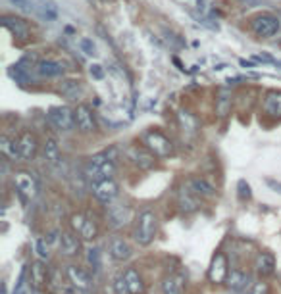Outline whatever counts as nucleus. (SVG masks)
Returning <instances> with one entry per match:
<instances>
[{"label": "nucleus", "mask_w": 281, "mask_h": 294, "mask_svg": "<svg viewBox=\"0 0 281 294\" xmlns=\"http://www.w3.org/2000/svg\"><path fill=\"white\" fill-rule=\"evenodd\" d=\"M35 250H37V256L41 258V260H48V246H46V241H43V238L35 241Z\"/></svg>", "instance_id": "f704fd0d"}, {"label": "nucleus", "mask_w": 281, "mask_h": 294, "mask_svg": "<svg viewBox=\"0 0 281 294\" xmlns=\"http://www.w3.org/2000/svg\"><path fill=\"white\" fill-rule=\"evenodd\" d=\"M237 194H239V198L241 200H249L251 198V185L247 183V181H244V179H241V181H239V183H237Z\"/></svg>", "instance_id": "2f4dec72"}, {"label": "nucleus", "mask_w": 281, "mask_h": 294, "mask_svg": "<svg viewBox=\"0 0 281 294\" xmlns=\"http://www.w3.org/2000/svg\"><path fill=\"white\" fill-rule=\"evenodd\" d=\"M43 154H45V160L50 163V166H54V163L60 160V144H58V140L54 139V137L46 139L45 148H43Z\"/></svg>", "instance_id": "393cba45"}, {"label": "nucleus", "mask_w": 281, "mask_h": 294, "mask_svg": "<svg viewBox=\"0 0 281 294\" xmlns=\"http://www.w3.org/2000/svg\"><path fill=\"white\" fill-rule=\"evenodd\" d=\"M268 185H270L275 192H279L281 194V183H275V181H272V179H268Z\"/></svg>", "instance_id": "79ce46f5"}, {"label": "nucleus", "mask_w": 281, "mask_h": 294, "mask_svg": "<svg viewBox=\"0 0 281 294\" xmlns=\"http://www.w3.org/2000/svg\"><path fill=\"white\" fill-rule=\"evenodd\" d=\"M93 192H95L96 200H100L104 204H110L112 200L118 196L119 187L114 179H102L100 183H96L95 187H93Z\"/></svg>", "instance_id": "9b49d317"}, {"label": "nucleus", "mask_w": 281, "mask_h": 294, "mask_svg": "<svg viewBox=\"0 0 281 294\" xmlns=\"http://www.w3.org/2000/svg\"><path fill=\"white\" fill-rule=\"evenodd\" d=\"M91 75H93L95 79H102V77H104L102 66H98V64H95V66L91 67Z\"/></svg>", "instance_id": "58836bf2"}, {"label": "nucleus", "mask_w": 281, "mask_h": 294, "mask_svg": "<svg viewBox=\"0 0 281 294\" xmlns=\"http://www.w3.org/2000/svg\"><path fill=\"white\" fill-rule=\"evenodd\" d=\"M114 288H116V294H129V288H127L126 283V275H119L114 281Z\"/></svg>", "instance_id": "72a5a7b5"}, {"label": "nucleus", "mask_w": 281, "mask_h": 294, "mask_svg": "<svg viewBox=\"0 0 281 294\" xmlns=\"http://www.w3.org/2000/svg\"><path fill=\"white\" fill-rule=\"evenodd\" d=\"M251 31L260 39L274 37L279 31V20L272 14H258L251 20Z\"/></svg>", "instance_id": "7ed1b4c3"}, {"label": "nucleus", "mask_w": 281, "mask_h": 294, "mask_svg": "<svg viewBox=\"0 0 281 294\" xmlns=\"http://www.w3.org/2000/svg\"><path fill=\"white\" fill-rule=\"evenodd\" d=\"M251 294H252V292H251Z\"/></svg>", "instance_id": "c03bdc74"}, {"label": "nucleus", "mask_w": 281, "mask_h": 294, "mask_svg": "<svg viewBox=\"0 0 281 294\" xmlns=\"http://www.w3.org/2000/svg\"><path fill=\"white\" fill-rule=\"evenodd\" d=\"M85 221H87V217L83 215V213H74L72 215V227H74V231H81L83 229V225H85Z\"/></svg>", "instance_id": "c9c22d12"}, {"label": "nucleus", "mask_w": 281, "mask_h": 294, "mask_svg": "<svg viewBox=\"0 0 281 294\" xmlns=\"http://www.w3.org/2000/svg\"><path fill=\"white\" fill-rule=\"evenodd\" d=\"M83 88H81V83L79 81H74V79H67L60 85V95L66 96L67 100H77V96H81Z\"/></svg>", "instance_id": "b1692460"}, {"label": "nucleus", "mask_w": 281, "mask_h": 294, "mask_svg": "<svg viewBox=\"0 0 281 294\" xmlns=\"http://www.w3.org/2000/svg\"><path fill=\"white\" fill-rule=\"evenodd\" d=\"M14 185L15 189H17V192L22 194L23 200H31L37 196V181H35V177H33V173H29V171H15L14 173Z\"/></svg>", "instance_id": "39448f33"}, {"label": "nucleus", "mask_w": 281, "mask_h": 294, "mask_svg": "<svg viewBox=\"0 0 281 294\" xmlns=\"http://www.w3.org/2000/svg\"><path fill=\"white\" fill-rule=\"evenodd\" d=\"M179 119H181V123H183V127H185L187 131H195V129H197V119L191 118V116L185 114V112L179 114Z\"/></svg>", "instance_id": "473e14b6"}, {"label": "nucleus", "mask_w": 281, "mask_h": 294, "mask_svg": "<svg viewBox=\"0 0 281 294\" xmlns=\"http://www.w3.org/2000/svg\"><path fill=\"white\" fill-rule=\"evenodd\" d=\"M230 110H231V98L225 93H222V95L218 96V100H216V112H218L220 118H225L230 114Z\"/></svg>", "instance_id": "cd10ccee"}, {"label": "nucleus", "mask_w": 281, "mask_h": 294, "mask_svg": "<svg viewBox=\"0 0 281 294\" xmlns=\"http://www.w3.org/2000/svg\"><path fill=\"white\" fill-rule=\"evenodd\" d=\"M227 275H230V271H227V258H225V254L218 252L212 258V264H210V269H208V277H210L212 283L220 285V283L227 281Z\"/></svg>", "instance_id": "1a4fd4ad"}, {"label": "nucleus", "mask_w": 281, "mask_h": 294, "mask_svg": "<svg viewBox=\"0 0 281 294\" xmlns=\"http://www.w3.org/2000/svg\"><path fill=\"white\" fill-rule=\"evenodd\" d=\"M110 254L114 260L124 262V260H127V258L131 256V248H129V244L124 238H114L110 243Z\"/></svg>", "instance_id": "5701e85b"}, {"label": "nucleus", "mask_w": 281, "mask_h": 294, "mask_svg": "<svg viewBox=\"0 0 281 294\" xmlns=\"http://www.w3.org/2000/svg\"><path fill=\"white\" fill-rule=\"evenodd\" d=\"M189 189L192 191V194H199V196H212L214 194V187L208 183L206 179H200V177L189 179Z\"/></svg>", "instance_id": "4be33fe9"}, {"label": "nucleus", "mask_w": 281, "mask_h": 294, "mask_svg": "<svg viewBox=\"0 0 281 294\" xmlns=\"http://www.w3.org/2000/svg\"><path fill=\"white\" fill-rule=\"evenodd\" d=\"M191 194H192V191H181L179 192V208H181V212L191 213L199 208V200L192 198Z\"/></svg>", "instance_id": "a878e982"}, {"label": "nucleus", "mask_w": 281, "mask_h": 294, "mask_svg": "<svg viewBox=\"0 0 281 294\" xmlns=\"http://www.w3.org/2000/svg\"><path fill=\"white\" fill-rule=\"evenodd\" d=\"M143 142H145L148 150H150L154 156H158V158H166V156H170L171 150H173L171 140L160 131L145 133V135H143Z\"/></svg>", "instance_id": "20e7f679"}, {"label": "nucleus", "mask_w": 281, "mask_h": 294, "mask_svg": "<svg viewBox=\"0 0 281 294\" xmlns=\"http://www.w3.org/2000/svg\"><path fill=\"white\" fill-rule=\"evenodd\" d=\"M126 156L139 169H150L156 162V156L152 154L148 148H143V146H129Z\"/></svg>", "instance_id": "6e6552de"}, {"label": "nucleus", "mask_w": 281, "mask_h": 294, "mask_svg": "<svg viewBox=\"0 0 281 294\" xmlns=\"http://www.w3.org/2000/svg\"><path fill=\"white\" fill-rule=\"evenodd\" d=\"M89 254H87V260H89L91 267L95 269V271H98L100 269V250L98 248H89Z\"/></svg>", "instance_id": "7c9ffc66"}, {"label": "nucleus", "mask_w": 281, "mask_h": 294, "mask_svg": "<svg viewBox=\"0 0 281 294\" xmlns=\"http://www.w3.org/2000/svg\"><path fill=\"white\" fill-rule=\"evenodd\" d=\"M2 25L6 27L15 39H20V41H27L31 35V29L27 22L22 20V17H15V15H4L2 17Z\"/></svg>", "instance_id": "9d476101"}, {"label": "nucleus", "mask_w": 281, "mask_h": 294, "mask_svg": "<svg viewBox=\"0 0 281 294\" xmlns=\"http://www.w3.org/2000/svg\"><path fill=\"white\" fill-rule=\"evenodd\" d=\"M79 248H81V243H79V238H77L74 233L64 231V233L60 235V250H62L64 256H77V254H79Z\"/></svg>", "instance_id": "ddd939ff"}, {"label": "nucleus", "mask_w": 281, "mask_h": 294, "mask_svg": "<svg viewBox=\"0 0 281 294\" xmlns=\"http://www.w3.org/2000/svg\"><path fill=\"white\" fill-rule=\"evenodd\" d=\"M2 294H8V288H6V283L2 285Z\"/></svg>", "instance_id": "37998d69"}, {"label": "nucleus", "mask_w": 281, "mask_h": 294, "mask_svg": "<svg viewBox=\"0 0 281 294\" xmlns=\"http://www.w3.org/2000/svg\"><path fill=\"white\" fill-rule=\"evenodd\" d=\"M64 64H60L56 60H43L37 64V74L41 77H58V75H64Z\"/></svg>", "instance_id": "dca6fc26"}, {"label": "nucleus", "mask_w": 281, "mask_h": 294, "mask_svg": "<svg viewBox=\"0 0 281 294\" xmlns=\"http://www.w3.org/2000/svg\"><path fill=\"white\" fill-rule=\"evenodd\" d=\"M39 150V140L33 133L25 131L20 137V152H22V160H33Z\"/></svg>", "instance_id": "f8f14e48"}, {"label": "nucleus", "mask_w": 281, "mask_h": 294, "mask_svg": "<svg viewBox=\"0 0 281 294\" xmlns=\"http://www.w3.org/2000/svg\"><path fill=\"white\" fill-rule=\"evenodd\" d=\"M0 152L10 158V160H20L22 158V152H20V140L10 139L6 135L0 137Z\"/></svg>", "instance_id": "f3484780"}, {"label": "nucleus", "mask_w": 281, "mask_h": 294, "mask_svg": "<svg viewBox=\"0 0 281 294\" xmlns=\"http://www.w3.org/2000/svg\"><path fill=\"white\" fill-rule=\"evenodd\" d=\"M262 108L268 116L272 118H281V90H270L264 98Z\"/></svg>", "instance_id": "2eb2a0df"}, {"label": "nucleus", "mask_w": 281, "mask_h": 294, "mask_svg": "<svg viewBox=\"0 0 281 294\" xmlns=\"http://www.w3.org/2000/svg\"><path fill=\"white\" fill-rule=\"evenodd\" d=\"M48 119L60 131H72L75 125V112L69 110L67 106H56V108H50Z\"/></svg>", "instance_id": "423d86ee"}, {"label": "nucleus", "mask_w": 281, "mask_h": 294, "mask_svg": "<svg viewBox=\"0 0 281 294\" xmlns=\"http://www.w3.org/2000/svg\"><path fill=\"white\" fill-rule=\"evenodd\" d=\"M67 277H69V281H72V285L77 288H81V290H87V288L91 287V277L89 273L85 271V269H81V267H77V265H67Z\"/></svg>", "instance_id": "4468645a"}, {"label": "nucleus", "mask_w": 281, "mask_h": 294, "mask_svg": "<svg viewBox=\"0 0 281 294\" xmlns=\"http://www.w3.org/2000/svg\"><path fill=\"white\" fill-rule=\"evenodd\" d=\"M114 173H116V163L108 154L93 156L85 166V179L93 185L100 183L102 179H112Z\"/></svg>", "instance_id": "f257e3e1"}, {"label": "nucleus", "mask_w": 281, "mask_h": 294, "mask_svg": "<svg viewBox=\"0 0 281 294\" xmlns=\"http://www.w3.org/2000/svg\"><path fill=\"white\" fill-rule=\"evenodd\" d=\"M12 4H15L17 8H22V10H31L33 6H29V0H10Z\"/></svg>", "instance_id": "ea45409f"}, {"label": "nucleus", "mask_w": 281, "mask_h": 294, "mask_svg": "<svg viewBox=\"0 0 281 294\" xmlns=\"http://www.w3.org/2000/svg\"><path fill=\"white\" fill-rule=\"evenodd\" d=\"M252 294H268V287L264 283H258V285L254 287V290H252Z\"/></svg>", "instance_id": "a19ab883"}, {"label": "nucleus", "mask_w": 281, "mask_h": 294, "mask_svg": "<svg viewBox=\"0 0 281 294\" xmlns=\"http://www.w3.org/2000/svg\"><path fill=\"white\" fill-rule=\"evenodd\" d=\"M256 271L262 275V277H268V275H272L275 271V258L270 254V252H262L258 258H256Z\"/></svg>", "instance_id": "a211bd4d"}, {"label": "nucleus", "mask_w": 281, "mask_h": 294, "mask_svg": "<svg viewBox=\"0 0 281 294\" xmlns=\"http://www.w3.org/2000/svg\"><path fill=\"white\" fill-rule=\"evenodd\" d=\"M46 279H48V273H46V267L43 265V262H35L31 265V283H33V287L41 290L46 285Z\"/></svg>", "instance_id": "412c9836"}, {"label": "nucleus", "mask_w": 281, "mask_h": 294, "mask_svg": "<svg viewBox=\"0 0 281 294\" xmlns=\"http://www.w3.org/2000/svg\"><path fill=\"white\" fill-rule=\"evenodd\" d=\"M79 48H81L87 56H95V44H93V41H89V39H81V41H79Z\"/></svg>", "instance_id": "e433bc0d"}, {"label": "nucleus", "mask_w": 281, "mask_h": 294, "mask_svg": "<svg viewBox=\"0 0 281 294\" xmlns=\"http://www.w3.org/2000/svg\"><path fill=\"white\" fill-rule=\"evenodd\" d=\"M96 233H98L96 223L93 219H87V221H85V225H83V229L79 231V236H81V238H85V241H93V238L96 236Z\"/></svg>", "instance_id": "c756f323"}, {"label": "nucleus", "mask_w": 281, "mask_h": 294, "mask_svg": "<svg viewBox=\"0 0 281 294\" xmlns=\"http://www.w3.org/2000/svg\"><path fill=\"white\" fill-rule=\"evenodd\" d=\"M14 294H31L29 287H27V283H25V271L22 273V277L17 281V287H15Z\"/></svg>", "instance_id": "4c0bfd02"}, {"label": "nucleus", "mask_w": 281, "mask_h": 294, "mask_svg": "<svg viewBox=\"0 0 281 294\" xmlns=\"http://www.w3.org/2000/svg\"><path fill=\"white\" fill-rule=\"evenodd\" d=\"M124 275H126V283H127V288H129V294H143L145 292V283H143V277L139 275L137 269L129 267Z\"/></svg>", "instance_id": "6ab92c4d"}, {"label": "nucleus", "mask_w": 281, "mask_h": 294, "mask_svg": "<svg viewBox=\"0 0 281 294\" xmlns=\"http://www.w3.org/2000/svg\"><path fill=\"white\" fill-rule=\"evenodd\" d=\"M108 215H110L114 227H121V225L127 223L129 210H127V206H124V204H114V206H108Z\"/></svg>", "instance_id": "aec40b11"}, {"label": "nucleus", "mask_w": 281, "mask_h": 294, "mask_svg": "<svg viewBox=\"0 0 281 294\" xmlns=\"http://www.w3.org/2000/svg\"><path fill=\"white\" fill-rule=\"evenodd\" d=\"M162 294H181V281L175 277H168L162 283Z\"/></svg>", "instance_id": "c85d7f7f"}, {"label": "nucleus", "mask_w": 281, "mask_h": 294, "mask_svg": "<svg viewBox=\"0 0 281 294\" xmlns=\"http://www.w3.org/2000/svg\"><path fill=\"white\" fill-rule=\"evenodd\" d=\"M249 283V275L243 273L241 269H233V271L227 275V285H230L233 290H241L243 287H247Z\"/></svg>", "instance_id": "bb28decb"}, {"label": "nucleus", "mask_w": 281, "mask_h": 294, "mask_svg": "<svg viewBox=\"0 0 281 294\" xmlns=\"http://www.w3.org/2000/svg\"><path fill=\"white\" fill-rule=\"evenodd\" d=\"M75 125L81 133H93L96 129V121H95V114L93 108L89 104H79L75 108Z\"/></svg>", "instance_id": "0eeeda50"}, {"label": "nucleus", "mask_w": 281, "mask_h": 294, "mask_svg": "<svg viewBox=\"0 0 281 294\" xmlns=\"http://www.w3.org/2000/svg\"><path fill=\"white\" fill-rule=\"evenodd\" d=\"M156 227H158V221L152 210H143L137 215V225H135V241L140 246H148V244L154 241L156 236Z\"/></svg>", "instance_id": "f03ea898"}]
</instances>
